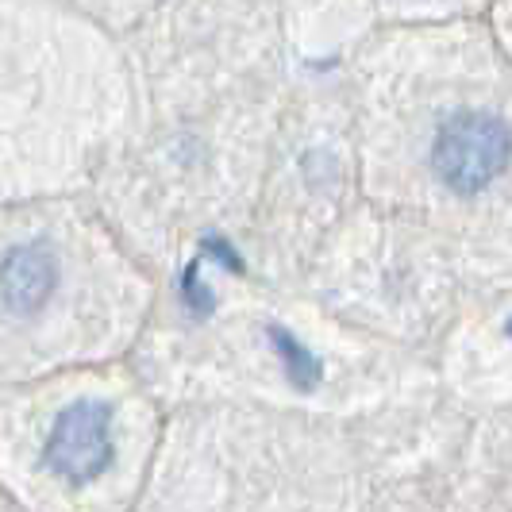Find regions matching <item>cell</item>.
<instances>
[{
  "instance_id": "cell-1",
  "label": "cell",
  "mask_w": 512,
  "mask_h": 512,
  "mask_svg": "<svg viewBox=\"0 0 512 512\" xmlns=\"http://www.w3.org/2000/svg\"><path fill=\"white\" fill-rule=\"evenodd\" d=\"M416 62L397 58L393 93H378L366 120V178L393 205L439 220L497 208L509 178L505 66L489 47L432 27Z\"/></svg>"
},
{
  "instance_id": "cell-3",
  "label": "cell",
  "mask_w": 512,
  "mask_h": 512,
  "mask_svg": "<svg viewBox=\"0 0 512 512\" xmlns=\"http://www.w3.org/2000/svg\"><path fill=\"white\" fill-rule=\"evenodd\" d=\"M120 62L97 20L62 0H0V185L8 151L20 201L81 181L120 124Z\"/></svg>"
},
{
  "instance_id": "cell-6",
  "label": "cell",
  "mask_w": 512,
  "mask_h": 512,
  "mask_svg": "<svg viewBox=\"0 0 512 512\" xmlns=\"http://www.w3.org/2000/svg\"><path fill=\"white\" fill-rule=\"evenodd\" d=\"M77 12H85L97 24H128L131 16H139L151 0H62Z\"/></svg>"
},
{
  "instance_id": "cell-4",
  "label": "cell",
  "mask_w": 512,
  "mask_h": 512,
  "mask_svg": "<svg viewBox=\"0 0 512 512\" xmlns=\"http://www.w3.org/2000/svg\"><path fill=\"white\" fill-rule=\"evenodd\" d=\"M27 428V478L58 493H97L124 478L128 439L139 420H128V401L104 385H70L31 409Z\"/></svg>"
},
{
  "instance_id": "cell-5",
  "label": "cell",
  "mask_w": 512,
  "mask_h": 512,
  "mask_svg": "<svg viewBox=\"0 0 512 512\" xmlns=\"http://www.w3.org/2000/svg\"><path fill=\"white\" fill-rule=\"evenodd\" d=\"M478 4L482 0H385L389 12H401L412 20H451V16H462Z\"/></svg>"
},
{
  "instance_id": "cell-2",
  "label": "cell",
  "mask_w": 512,
  "mask_h": 512,
  "mask_svg": "<svg viewBox=\"0 0 512 512\" xmlns=\"http://www.w3.org/2000/svg\"><path fill=\"white\" fill-rule=\"evenodd\" d=\"M151 297L116 239L70 205L0 208V374L43 378L108 359Z\"/></svg>"
}]
</instances>
